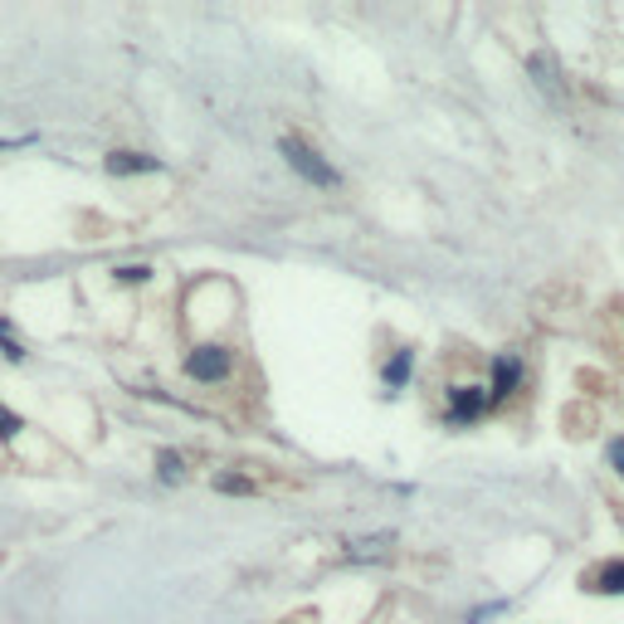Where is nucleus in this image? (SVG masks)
<instances>
[{
  "label": "nucleus",
  "instance_id": "obj_3",
  "mask_svg": "<svg viewBox=\"0 0 624 624\" xmlns=\"http://www.w3.org/2000/svg\"><path fill=\"white\" fill-rule=\"evenodd\" d=\"M483 410H488V390H479V386H454L449 390V420L454 424L479 420Z\"/></svg>",
  "mask_w": 624,
  "mask_h": 624
},
{
  "label": "nucleus",
  "instance_id": "obj_6",
  "mask_svg": "<svg viewBox=\"0 0 624 624\" xmlns=\"http://www.w3.org/2000/svg\"><path fill=\"white\" fill-rule=\"evenodd\" d=\"M347 556L351 561H386L390 556V536H366V542H351Z\"/></svg>",
  "mask_w": 624,
  "mask_h": 624
},
{
  "label": "nucleus",
  "instance_id": "obj_12",
  "mask_svg": "<svg viewBox=\"0 0 624 624\" xmlns=\"http://www.w3.org/2000/svg\"><path fill=\"white\" fill-rule=\"evenodd\" d=\"M16 430H20V420H16V415L0 410V434H16Z\"/></svg>",
  "mask_w": 624,
  "mask_h": 624
},
{
  "label": "nucleus",
  "instance_id": "obj_2",
  "mask_svg": "<svg viewBox=\"0 0 624 624\" xmlns=\"http://www.w3.org/2000/svg\"><path fill=\"white\" fill-rule=\"evenodd\" d=\"M186 371L195 376V381H225L229 376V351L225 347H201L186 357Z\"/></svg>",
  "mask_w": 624,
  "mask_h": 624
},
{
  "label": "nucleus",
  "instance_id": "obj_8",
  "mask_svg": "<svg viewBox=\"0 0 624 624\" xmlns=\"http://www.w3.org/2000/svg\"><path fill=\"white\" fill-rule=\"evenodd\" d=\"M595 591H605V595H624V561H615V566H605L601 576H595Z\"/></svg>",
  "mask_w": 624,
  "mask_h": 624
},
{
  "label": "nucleus",
  "instance_id": "obj_1",
  "mask_svg": "<svg viewBox=\"0 0 624 624\" xmlns=\"http://www.w3.org/2000/svg\"><path fill=\"white\" fill-rule=\"evenodd\" d=\"M284 156H288V166L298 171L303 181H313V186H337V171L327 166L313 146H303L298 137H284Z\"/></svg>",
  "mask_w": 624,
  "mask_h": 624
},
{
  "label": "nucleus",
  "instance_id": "obj_7",
  "mask_svg": "<svg viewBox=\"0 0 624 624\" xmlns=\"http://www.w3.org/2000/svg\"><path fill=\"white\" fill-rule=\"evenodd\" d=\"M406 381H410V351H396V357H390V366H386V386L400 390Z\"/></svg>",
  "mask_w": 624,
  "mask_h": 624
},
{
  "label": "nucleus",
  "instance_id": "obj_4",
  "mask_svg": "<svg viewBox=\"0 0 624 624\" xmlns=\"http://www.w3.org/2000/svg\"><path fill=\"white\" fill-rule=\"evenodd\" d=\"M518 381H522V361L518 357H498L493 361V390H488V406H493V400H508L512 390H518Z\"/></svg>",
  "mask_w": 624,
  "mask_h": 624
},
{
  "label": "nucleus",
  "instance_id": "obj_9",
  "mask_svg": "<svg viewBox=\"0 0 624 624\" xmlns=\"http://www.w3.org/2000/svg\"><path fill=\"white\" fill-rule=\"evenodd\" d=\"M156 463H162V479H166V483H176V479H181V459H176V454H162Z\"/></svg>",
  "mask_w": 624,
  "mask_h": 624
},
{
  "label": "nucleus",
  "instance_id": "obj_11",
  "mask_svg": "<svg viewBox=\"0 0 624 624\" xmlns=\"http://www.w3.org/2000/svg\"><path fill=\"white\" fill-rule=\"evenodd\" d=\"M117 278H122V284H142L146 268H117Z\"/></svg>",
  "mask_w": 624,
  "mask_h": 624
},
{
  "label": "nucleus",
  "instance_id": "obj_10",
  "mask_svg": "<svg viewBox=\"0 0 624 624\" xmlns=\"http://www.w3.org/2000/svg\"><path fill=\"white\" fill-rule=\"evenodd\" d=\"M610 463H615V473L624 479V439H615V444H610Z\"/></svg>",
  "mask_w": 624,
  "mask_h": 624
},
{
  "label": "nucleus",
  "instance_id": "obj_5",
  "mask_svg": "<svg viewBox=\"0 0 624 624\" xmlns=\"http://www.w3.org/2000/svg\"><path fill=\"white\" fill-rule=\"evenodd\" d=\"M108 171H113V176H132V171H156V162L142 152H113L108 156Z\"/></svg>",
  "mask_w": 624,
  "mask_h": 624
}]
</instances>
